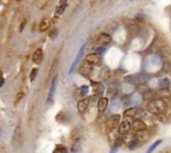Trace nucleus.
I'll use <instances>...</instances> for the list:
<instances>
[{
	"instance_id": "obj_1",
	"label": "nucleus",
	"mask_w": 171,
	"mask_h": 153,
	"mask_svg": "<svg viewBox=\"0 0 171 153\" xmlns=\"http://www.w3.org/2000/svg\"><path fill=\"white\" fill-rule=\"evenodd\" d=\"M119 124H121V116L112 115V116H110L107 119V121H106V128H107V131H112V129L118 128Z\"/></svg>"
},
{
	"instance_id": "obj_2",
	"label": "nucleus",
	"mask_w": 171,
	"mask_h": 153,
	"mask_svg": "<svg viewBox=\"0 0 171 153\" xmlns=\"http://www.w3.org/2000/svg\"><path fill=\"white\" fill-rule=\"evenodd\" d=\"M12 147L15 150H18L20 147H22V131H20V127L18 125L13 132V136H12Z\"/></svg>"
},
{
	"instance_id": "obj_3",
	"label": "nucleus",
	"mask_w": 171,
	"mask_h": 153,
	"mask_svg": "<svg viewBox=\"0 0 171 153\" xmlns=\"http://www.w3.org/2000/svg\"><path fill=\"white\" fill-rule=\"evenodd\" d=\"M84 63H87V64H90V65H102V56L99 55V53H90V55H87L86 56V60Z\"/></svg>"
},
{
	"instance_id": "obj_4",
	"label": "nucleus",
	"mask_w": 171,
	"mask_h": 153,
	"mask_svg": "<svg viewBox=\"0 0 171 153\" xmlns=\"http://www.w3.org/2000/svg\"><path fill=\"white\" fill-rule=\"evenodd\" d=\"M147 79H149V76L143 75V73H138V75H134V76H127L126 81H130V83H132V84L140 85V84H143V83H146Z\"/></svg>"
},
{
	"instance_id": "obj_5",
	"label": "nucleus",
	"mask_w": 171,
	"mask_h": 153,
	"mask_svg": "<svg viewBox=\"0 0 171 153\" xmlns=\"http://www.w3.org/2000/svg\"><path fill=\"white\" fill-rule=\"evenodd\" d=\"M131 129H134V132H143V131H147V125L144 124V121H142V120L136 119L132 121V124H131Z\"/></svg>"
},
{
	"instance_id": "obj_6",
	"label": "nucleus",
	"mask_w": 171,
	"mask_h": 153,
	"mask_svg": "<svg viewBox=\"0 0 171 153\" xmlns=\"http://www.w3.org/2000/svg\"><path fill=\"white\" fill-rule=\"evenodd\" d=\"M78 72H79L82 76H84V77H90L91 73H92V65H90V64L83 61L82 65H80L79 69H78Z\"/></svg>"
},
{
	"instance_id": "obj_7",
	"label": "nucleus",
	"mask_w": 171,
	"mask_h": 153,
	"mask_svg": "<svg viewBox=\"0 0 171 153\" xmlns=\"http://www.w3.org/2000/svg\"><path fill=\"white\" fill-rule=\"evenodd\" d=\"M88 105H90V99L88 97H83V99H80L79 101H78V111H79V113H86L87 112V109H88Z\"/></svg>"
},
{
	"instance_id": "obj_8",
	"label": "nucleus",
	"mask_w": 171,
	"mask_h": 153,
	"mask_svg": "<svg viewBox=\"0 0 171 153\" xmlns=\"http://www.w3.org/2000/svg\"><path fill=\"white\" fill-rule=\"evenodd\" d=\"M130 131H131V122L130 121H122L121 124H119V127H118V132H119L121 136H124V134L130 133Z\"/></svg>"
},
{
	"instance_id": "obj_9",
	"label": "nucleus",
	"mask_w": 171,
	"mask_h": 153,
	"mask_svg": "<svg viewBox=\"0 0 171 153\" xmlns=\"http://www.w3.org/2000/svg\"><path fill=\"white\" fill-rule=\"evenodd\" d=\"M107 106H108V99L107 97H100L98 101V112L104 113L107 111Z\"/></svg>"
},
{
	"instance_id": "obj_10",
	"label": "nucleus",
	"mask_w": 171,
	"mask_h": 153,
	"mask_svg": "<svg viewBox=\"0 0 171 153\" xmlns=\"http://www.w3.org/2000/svg\"><path fill=\"white\" fill-rule=\"evenodd\" d=\"M147 111H149L151 115H160V109L158 108V105H156V103H155V99L154 100H151L149 104H147Z\"/></svg>"
},
{
	"instance_id": "obj_11",
	"label": "nucleus",
	"mask_w": 171,
	"mask_h": 153,
	"mask_svg": "<svg viewBox=\"0 0 171 153\" xmlns=\"http://www.w3.org/2000/svg\"><path fill=\"white\" fill-rule=\"evenodd\" d=\"M56 81H57V77L55 76L54 80H52V84H51L50 88V92H48V99H47V105H50L52 103V99H54V93H55V88H56Z\"/></svg>"
},
{
	"instance_id": "obj_12",
	"label": "nucleus",
	"mask_w": 171,
	"mask_h": 153,
	"mask_svg": "<svg viewBox=\"0 0 171 153\" xmlns=\"http://www.w3.org/2000/svg\"><path fill=\"white\" fill-rule=\"evenodd\" d=\"M43 60V49L41 48H38L35 52L32 53V61L35 64H39V63Z\"/></svg>"
},
{
	"instance_id": "obj_13",
	"label": "nucleus",
	"mask_w": 171,
	"mask_h": 153,
	"mask_svg": "<svg viewBox=\"0 0 171 153\" xmlns=\"http://www.w3.org/2000/svg\"><path fill=\"white\" fill-rule=\"evenodd\" d=\"M108 43H111V36L108 33H100L98 38V44L100 45H107Z\"/></svg>"
},
{
	"instance_id": "obj_14",
	"label": "nucleus",
	"mask_w": 171,
	"mask_h": 153,
	"mask_svg": "<svg viewBox=\"0 0 171 153\" xmlns=\"http://www.w3.org/2000/svg\"><path fill=\"white\" fill-rule=\"evenodd\" d=\"M91 88H92V93L94 95H100L102 92H103V85H102V83H92Z\"/></svg>"
},
{
	"instance_id": "obj_15",
	"label": "nucleus",
	"mask_w": 171,
	"mask_h": 153,
	"mask_svg": "<svg viewBox=\"0 0 171 153\" xmlns=\"http://www.w3.org/2000/svg\"><path fill=\"white\" fill-rule=\"evenodd\" d=\"M50 25H51V22L48 19H43L40 22V25H39V31L40 32H46L48 28H50Z\"/></svg>"
},
{
	"instance_id": "obj_16",
	"label": "nucleus",
	"mask_w": 171,
	"mask_h": 153,
	"mask_svg": "<svg viewBox=\"0 0 171 153\" xmlns=\"http://www.w3.org/2000/svg\"><path fill=\"white\" fill-rule=\"evenodd\" d=\"M135 136H136L135 138H136L138 141H139V140H142V141L149 140V133H147L146 131H143V132H136Z\"/></svg>"
},
{
	"instance_id": "obj_17",
	"label": "nucleus",
	"mask_w": 171,
	"mask_h": 153,
	"mask_svg": "<svg viewBox=\"0 0 171 153\" xmlns=\"http://www.w3.org/2000/svg\"><path fill=\"white\" fill-rule=\"evenodd\" d=\"M136 113H138V109L134 108V106L124 111V116H126V117H134V116H136Z\"/></svg>"
},
{
	"instance_id": "obj_18",
	"label": "nucleus",
	"mask_w": 171,
	"mask_h": 153,
	"mask_svg": "<svg viewBox=\"0 0 171 153\" xmlns=\"http://www.w3.org/2000/svg\"><path fill=\"white\" fill-rule=\"evenodd\" d=\"M159 53H160V56H162V57H168V56H170V53H171V51H170V48L166 45V47H162V48H160Z\"/></svg>"
},
{
	"instance_id": "obj_19",
	"label": "nucleus",
	"mask_w": 171,
	"mask_h": 153,
	"mask_svg": "<svg viewBox=\"0 0 171 153\" xmlns=\"http://www.w3.org/2000/svg\"><path fill=\"white\" fill-rule=\"evenodd\" d=\"M66 7H67V3H66V1H60L59 7L56 8V15H62V13L64 12V10H66Z\"/></svg>"
},
{
	"instance_id": "obj_20",
	"label": "nucleus",
	"mask_w": 171,
	"mask_h": 153,
	"mask_svg": "<svg viewBox=\"0 0 171 153\" xmlns=\"http://www.w3.org/2000/svg\"><path fill=\"white\" fill-rule=\"evenodd\" d=\"M159 84H160L162 89H168V87H170V80H168V79H160Z\"/></svg>"
},
{
	"instance_id": "obj_21",
	"label": "nucleus",
	"mask_w": 171,
	"mask_h": 153,
	"mask_svg": "<svg viewBox=\"0 0 171 153\" xmlns=\"http://www.w3.org/2000/svg\"><path fill=\"white\" fill-rule=\"evenodd\" d=\"M156 95H158L160 99H165V97L170 96V91H168V89H160V91L156 92Z\"/></svg>"
},
{
	"instance_id": "obj_22",
	"label": "nucleus",
	"mask_w": 171,
	"mask_h": 153,
	"mask_svg": "<svg viewBox=\"0 0 171 153\" xmlns=\"http://www.w3.org/2000/svg\"><path fill=\"white\" fill-rule=\"evenodd\" d=\"M83 51H84V45H83V47H82V49L79 51V53H78V56H76V59L74 60V63H72V68H71V71H72V69L75 68V65L78 64V61L80 60V57H82V55H83Z\"/></svg>"
},
{
	"instance_id": "obj_23",
	"label": "nucleus",
	"mask_w": 171,
	"mask_h": 153,
	"mask_svg": "<svg viewBox=\"0 0 171 153\" xmlns=\"http://www.w3.org/2000/svg\"><path fill=\"white\" fill-rule=\"evenodd\" d=\"M52 153H68V150H67V148L63 147V145H56V148L54 149Z\"/></svg>"
},
{
	"instance_id": "obj_24",
	"label": "nucleus",
	"mask_w": 171,
	"mask_h": 153,
	"mask_svg": "<svg viewBox=\"0 0 171 153\" xmlns=\"http://www.w3.org/2000/svg\"><path fill=\"white\" fill-rule=\"evenodd\" d=\"M160 144H162V140H158V141H155V143H154V144H152V145H151V147H150V149L147 150L146 153H152V152H154V150L156 149V148L159 147V145H160Z\"/></svg>"
},
{
	"instance_id": "obj_25",
	"label": "nucleus",
	"mask_w": 171,
	"mask_h": 153,
	"mask_svg": "<svg viewBox=\"0 0 171 153\" xmlns=\"http://www.w3.org/2000/svg\"><path fill=\"white\" fill-rule=\"evenodd\" d=\"M138 145H139V141L136 140V138H134V140H131V143L128 144V149H130V150H134L136 147H138Z\"/></svg>"
},
{
	"instance_id": "obj_26",
	"label": "nucleus",
	"mask_w": 171,
	"mask_h": 153,
	"mask_svg": "<svg viewBox=\"0 0 171 153\" xmlns=\"http://www.w3.org/2000/svg\"><path fill=\"white\" fill-rule=\"evenodd\" d=\"M156 95V92H154V91H147V92H144L143 93V97L144 99H151V97H154Z\"/></svg>"
},
{
	"instance_id": "obj_27",
	"label": "nucleus",
	"mask_w": 171,
	"mask_h": 153,
	"mask_svg": "<svg viewBox=\"0 0 171 153\" xmlns=\"http://www.w3.org/2000/svg\"><path fill=\"white\" fill-rule=\"evenodd\" d=\"M79 92H80V96H87V92H88V87L87 85H83V87L79 88Z\"/></svg>"
},
{
	"instance_id": "obj_28",
	"label": "nucleus",
	"mask_w": 171,
	"mask_h": 153,
	"mask_svg": "<svg viewBox=\"0 0 171 153\" xmlns=\"http://www.w3.org/2000/svg\"><path fill=\"white\" fill-rule=\"evenodd\" d=\"M36 75H38V68H34L31 71V75H29V80H31V81H34V80L36 79Z\"/></svg>"
},
{
	"instance_id": "obj_29",
	"label": "nucleus",
	"mask_w": 171,
	"mask_h": 153,
	"mask_svg": "<svg viewBox=\"0 0 171 153\" xmlns=\"http://www.w3.org/2000/svg\"><path fill=\"white\" fill-rule=\"evenodd\" d=\"M23 96H24V93L23 92H18V95H16V99H15V105H18L20 101V99H23Z\"/></svg>"
},
{
	"instance_id": "obj_30",
	"label": "nucleus",
	"mask_w": 171,
	"mask_h": 153,
	"mask_svg": "<svg viewBox=\"0 0 171 153\" xmlns=\"http://www.w3.org/2000/svg\"><path fill=\"white\" fill-rule=\"evenodd\" d=\"M122 144H123V138H118V140L115 141V147H114V148H118V147H121Z\"/></svg>"
},
{
	"instance_id": "obj_31",
	"label": "nucleus",
	"mask_w": 171,
	"mask_h": 153,
	"mask_svg": "<svg viewBox=\"0 0 171 153\" xmlns=\"http://www.w3.org/2000/svg\"><path fill=\"white\" fill-rule=\"evenodd\" d=\"M56 36H57V29H54V31L50 33V38H51V39H55Z\"/></svg>"
},
{
	"instance_id": "obj_32",
	"label": "nucleus",
	"mask_w": 171,
	"mask_h": 153,
	"mask_svg": "<svg viewBox=\"0 0 171 153\" xmlns=\"http://www.w3.org/2000/svg\"><path fill=\"white\" fill-rule=\"evenodd\" d=\"M72 152L74 153H78V152H79V144H74V145H72Z\"/></svg>"
},
{
	"instance_id": "obj_33",
	"label": "nucleus",
	"mask_w": 171,
	"mask_h": 153,
	"mask_svg": "<svg viewBox=\"0 0 171 153\" xmlns=\"http://www.w3.org/2000/svg\"><path fill=\"white\" fill-rule=\"evenodd\" d=\"M25 24H27V20H23V23H22V24H20V27H19V31H20V32H22L23 29H24Z\"/></svg>"
},
{
	"instance_id": "obj_34",
	"label": "nucleus",
	"mask_w": 171,
	"mask_h": 153,
	"mask_svg": "<svg viewBox=\"0 0 171 153\" xmlns=\"http://www.w3.org/2000/svg\"><path fill=\"white\" fill-rule=\"evenodd\" d=\"M3 84H4V79L1 76V72H0V87H3Z\"/></svg>"
}]
</instances>
